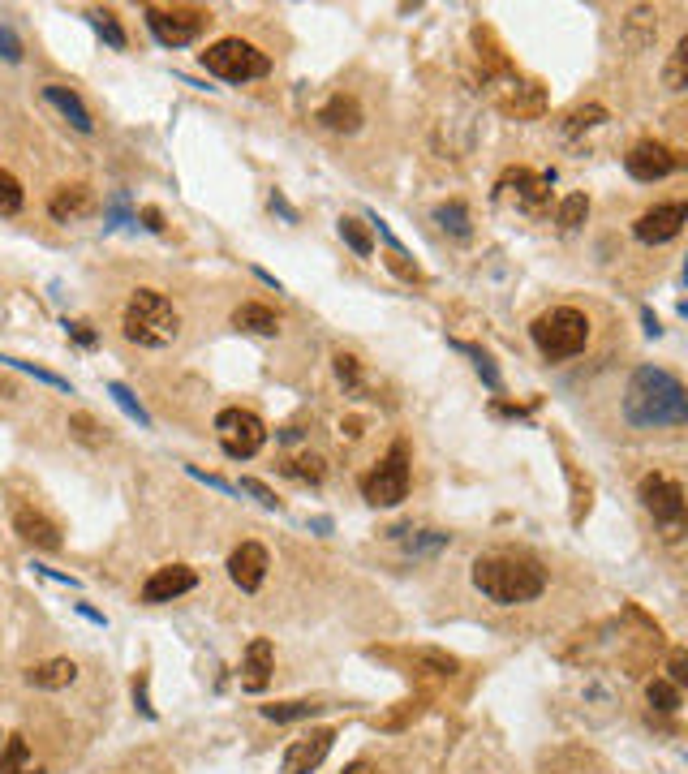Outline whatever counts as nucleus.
<instances>
[{
    "instance_id": "obj_1",
    "label": "nucleus",
    "mask_w": 688,
    "mask_h": 774,
    "mask_svg": "<svg viewBox=\"0 0 688 774\" xmlns=\"http://www.w3.org/2000/svg\"><path fill=\"white\" fill-rule=\"evenodd\" d=\"M624 418L633 426L658 430V426H684L688 422V392L684 383L663 366H641L628 379L624 392Z\"/></svg>"
},
{
    "instance_id": "obj_2",
    "label": "nucleus",
    "mask_w": 688,
    "mask_h": 774,
    "mask_svg": "<svg viewBox=\"0 0 688 774\" xmlns=\"http://www.w3.org/2000/svg\"><path fill=\"white\" fill-rule=\"evenodd\" d=\"M473 590L486 594L499 607H521V602H534L547 590V572H542L534 559H516V555H482L473 559Z\"/></svg>"
},
{
    "instance_id": "obj_3",
    "label": "nucleus",
    "mask_w": 688,
    "mask_h": 774,
    "mask_svg": "<svg viewBox=\"0 0 688 774\" xmlns=\"http://www.w3.org/2000/svg\"><path fill=\"white\" fill-rule=\"evenodd\" d=\"M121 327H125V340L142 344V349H168V344L177 340V332H181V314H177V306H172L164 293L138 289L134 297L125 301Z\"/></svg>"
},
{
    "instance_id": "obj_4",
    "label": "nucleus",
    "mask_w": 688,
    "mask_h": 774,
    "mask_svg": "<svg viewBox=\"0 0 688 774\" xmlns=\"http://www.w3.org/2000/svg\"><path fill=\"white\" fill-rule=\"evenodd\" d=\"M529 336H534L538 353L551 357V362H564V357H577L585 344H590V319L572 306H555L547 314H538L529 323Z\"/></svg>"
},
{
    "instance_id": "obj_5",
    "label": "nucleus",
    "mask_w": 688,
    "mask_h": 774,
    "mask_svg": "<svg viewBox=\"0 0 688 774\" xmlns=\"http://www.w3.org/2000/svg\"><path fill=\"white\" fill-rule=\"evenodd\" d=\"M207 65V74L224 78V82H254V78H267L271 74V61L267 52H258L254 43L228 35V39H215L207 52H198Z\"/></svg>"
},
{
    "instance_id": "obj_6",
    "label": "nucleus",
    "mask_w": 688,
    "mask_h": 774,
    "mask_svg": "<svg viewBox=\"0 0 688 774\" xmlns=\"http://www.w3.org/2000/svg\"><path fill=\"white\" fill-rule=\"evenodd\" d=\"M362 495H366V504H375V508H396L400 499L409 495V448L405 443H392V452L366 473Z\"/></svg>"
},
{
    "instance_id": "obj_7",
    "label": "nucleus",
    "mask_w": 688,
    "mask_h": 774,
    "mask_svg": "<svg viewBox=\"0 0 688 774\" xmlns=\"http://www.w3.org/2000/svg\"><path fill=\"white\" fill-rule=\"evenodd\" d=\"M215 439H220L224 456H233V461H250V456L263 452L267 426L250 409H224L220 418H215Z\"/></svg>"
},
{
    "instance_id": "obj_8",
    "label": "nucleus",
    "mask_w": 688,
    "mask_h": 774,
    "mask_svg": "<svg viewBox=\"0 0 688 774\" xmlns=\"http://www.w3.org/2000/svg\"><path fill=\"white\" fill-rule=\"evenodd\" d=\"M641 504L654 512V521H663L671 529V538L680 534V521H684V486L667 473H645L641 478Z\"/></svg>"
},
{
    "instance_id": "obj_9",
    "label": "nucleus",
    "mask_w": 688,
    "mask_h": 774,
    "mask_svg": "<svg viewBox=\"0 0 688 774\" xmlns=\"http://www.w3.org/2000/svg\"><path fill=\"white\" fill-rule=\"evenodd\" d=\"M147 26H151V35L160 39L164 48H185V43H194L198 35H203L207 18L198 9H160V5H151L147 9Z\"/></svg>"
},
{
    "instance_id": "obj_10",
    "label": "nucleus",
    "mask_w": 688,
    "mask_h": 774,
    "mask_svg": "<svg viewBox=\"0 0 688 774\" xmlns=\"http://www.w3.org/2000/svg\"><path fill=\"white\" fill-rule=\"evenodd\" d=\"M676 168H680V155L671 151L667 142H654V138L637 142V147L624 155V172H628L633 181H663V177H671Z\"/></svg>"
},
{
    "instance_id": "obj_11",
    "label": "nucleus",
    "mask_w": 688,
    "mask_h": 774,
    "mask_svg": "<svg viewBox=\"0 0 688 774\" xmlns=\"http://www.w3.org/2000/svg\"><path fill=\"white\" fill-rule=\"evenodd\" d=\"M332 740H336L332 727H319V731H310V736L293 740L289 749H284L280 770L284 774H314V770L327 762V753H332Z\"/></svg>"
},
{
    "instance_id": "obj_12",
    "label": "nucleus",
    "mask_w": 688,
    "mask_h": 774,
    "mask_svg": "<svg viewBox=\"0 0 688 774\" xmlns=\"http://www.w3.org/2000/svg\"><path fill=\"white\" fill-rule=\"evenodd\" d=\"M688 220V207L684 203H658L641 215V220L633 224V237L645 241V246H663V241L671 237H680V228Z\"/></svg>"
},
{
    "instance_id": "obj_13",
    "label": "nucleus",
    "mask_w": 688,
    "mask_h": 774,
    "mask_svg": "<svg viewBox=\"0 0 688 774\" xmlns=\"http://www.w3.org/2000/svg\"><path fill=\"white\" fill-rule=\"evenodd\" d=\"M198 585V572L190 564H168V568H155L147 581H142V602L160 607V602H172L181 594H190Z\"/></svg>"
},
{
    "instance_id": "obj_14",
    "label": "nucleus",
    "mask_w": 688,
    "mask_h": 774,
    "mask_svg": "<svg viewBox=\"0 0 688 774\" xmlns=\"http://www.w3.org/2000/svg\"><path fill=\"white\" fill-rule=\"evenodd\" d=\"M267 568H271V559H267L263 542H241V547L228 555V577H233V585L246 594H254L258 585L267 581Z\"/></svg>"
},
{
    "instance_id": "obj_15",
    "label": "nucleus",
    "mask_w": 688,
    "mask_h": 774,
    "mask_svg": "<svg viewBox=\"0 0 688 774\" xmlns=\"http://www.w3.org/2000/svg\"><path fill=\"white\" fill-rule=\"evenodd\" d=\"M547 185H551V177H534V172L516 168V172L499 177V198H516L521 211H542L547 207Z\"/></svg>"
},
{
    "instance_id": "obj_16",
    "label": "nucleus",
    "mask_w": 688,
    "mask_h": 774,
    "mask_svg": "<svg viewBox=\"0 0 688 774\" xmlns=\"http://www.w3.org/2000/svg\"><path fill=\"white\" fill-rule=\"evenodd\" d=\"M495 95H499V108L516 112V117H534V112H542V86L538 82H525V78L508 74L495 86Z\"/></svg>"
},
{
    "instance_id": "obj_17",
    "label": "nucleus",
    "mask_w": 688,
    "mask_h": 774,
    "mask_svg": "<svg viewBox=\"0 0 688 774\" xmlns=\"http://www.w3.org/2000/svg\"><path fill=\"white\" fill-rule=\"evenodd\" d=\"M271 671H276V654H271V641H267V637L250 641L246 658H241V688H246V693H263V688L271 684Z\"/></svg>"
},
{
    "instance_id": "obj_18",
    "label": "nucleus",
    "mask_w": 688,
    "mask_h": 774,
    "mask_svg": "<svg viewBox=\"0 0 688 774\" xmlns=\"http://www.w3.org/2000/svg\"><path fill=\"white\" fill-rule=\"evenodd\" d=\"M13 529L31 542V547H39V551H61V529H56V521H48L43 512H35V508H18L13 512Z\"/></svg>"
},
{
    "instance_id": "obj_19",
    "label": "nucleus",
    "mask_w": 688,
    "mask_h": 774,
    "mask_svg": "<svg viewBox=\"0 0 688 774\" xmlns=\"http://www.w3.org/2000/svg\"><path fill=\"white\" fill-rule=\"evenodd\" d=\"M43 99H48V104H52L56 112H61V117L78 129V134H91V129H95L91 112H86V104H82V99H78L74 91H65V86H56V82H52V86H43Z\"/></svg>"
},
{
    "instance_id": "obj_20",
    "label": "nucleus",
    "mask_w": 688,
    "mask_h": 774,
    "mask_svg": "<svg viewBox=\"0 0 688 774\" xmlns=\"http://www.w3.org/2000/svg\"><path fill=\"white\" fill-rule=\"evenodd\" d=\"M319 121L327 129H336V134H353V129H362V108H357L353 95H332L319 108Z\"/></svg>"
},
{
    "instance_id": "obj_21",
    "label": "nucleus",
    "mask_w": 688,
    "mask_h": 774,
    "mask_svg": "<svg viewBox=\"0 0 688 774\" xmlns=\"http://www.w3.org/2000/svg\"><path fill=\"white\" fill-rule=\"evenodd\" d=\"M233 327H241V332H254V336H276L280 332V319H276V310L258 306V301H241V306L233 310Z\"/></svg>"
},
{
    "instance_id": "obj_22",
    "label": "nucleus",
    "mask_w": 688,
    "mask_h": 774,
    "mask_svg": "<svg viewBox=\"0 0 688 774\" xmlns=\"http://www.w3.org/2000/svg\"><path fill=\"white\" fill-rule=\"evenodd\" d=\"M74 680H78V667L69 663V658H52V663H39V667L26 671V684H31V688H48V693H52V688H69Z\"/></svg>"
},
{
    "instance_id": "obj_23",
    "label": "nucleus",
    "mask_w": 688,
    "mask_h": 774,
    "mask_svg": "<svg viewBox=\"0 0 688 774\" xmlns=\"http://www.w3.org/2000/svg\"><path fill=\"white\" fill-rule=\"evenodd\" d=\"M48 211L56 215V220H74V215L91 211V194H86V185H61V190L52 194Z\"/></svg>"
},
{
    "instance_id": "obj_24",
    "label": "nucleus",
    "mask_w": 688,
    "mask_h": 774,
    "mask_svg": "<svg viewBox=\"0 0 688 774\" xmlns=\"http://www.w3.org/2000/svg\"><path fill=\"white\" fill-rule=\"evenodd\" d=\"M327 706L319 701H276V706H263V719L271 723H301V719H314V714H323Z\"/></svg>"
},
{
    "instance_id": "obj_25",
    "label": "nucleus",
    "mask_w": 688,
    "mask_h": 774,
    "mask_svg": "<svg viewBox=\"0 0 688 774\" xmlns=\"http://www.w3.org/2000/svg\"><path fill=\"white\" fill-rule=\"evenodd\" d=\"M0 774H39L31 766V749H26V736H9L5 753H0Z\"/></svg>"
},
{
    "instance_id": "obj_26",
    "label": "nucleus",
    "mask_w": 688,
    "mask_h": 774,
    "mask_svg": "<svg viewBox=\"0 0 688 774\" xmlns=\"http://www.w3.org/2000/svg\"><path fill=\"white\" fill-rule=\"evenodd\" d=\"M284 473H289V478H297V482H323L327 478V461H323V456H314V452H306V456H293V461H284Z\"/></svg>"
},
{
    "instance_id": "obj_27",
    "label": "nucleus",
    "mask_w": 688,
    "mask_h": 774,
    "mask_svg": "<svg viewBox=\"0 0 688 774\" xmlns=\"http://www.w3.org/2000/svg\"><path fill=\"white\" fill-rule=\"evenodd\" d=\"M340 237H344V246H349L357 258H370V254H375V237L366 233V224H362V220H349V215H344V220H340Z\"/></svg>"
},
{
    "instance_id": "obj_28",
    "label": "nucleus",
    "mask_w": 688,
    "mask_h": 774,
    "mask_svg": "<svg viewBox=\"0 0 688 774\" xmlns=\"http://www.w3.org/2000/svg\"><path fill=\"white\" fill-rule=\"evenodd\" d=\"M435 220H439V228L443 233H452V237H469V215H465V203H443V207H435Z\"/></svg>"
},
{
    "instance_id": "obj_29",
    "label": "nucleus",
    "mask_w": 688,
    "mask_h": 774,
    "mask_svg": "<svg viewBox=\"0 0 688 774\" xmlns=\"http://www.w3.org/2000/svg\"><path fill=\"white\" fill-rule=\"evenodd\" d=\"M585 215H590V198L585 194H568L564 203H559V228H564V233H572V228H581L585 224Z\"/></svg>"
},
{
    "instance_id": "obj_30",
    "label": "nucleus",
    "mask_w": 688,
    "mask_h": 774,
    "mask_svg": "<svg viewBox=\"0 0 688 774\" xmlns=\"http://www.w3.org/2000/svg\"><path fill=\"white\" fill-rule=\"evenodd\" d=\"M645 697H650V706L663 710V714H676L680 710V688L671 684V680H650V684H645Z\"/></svg>"
},
{
    "instance_id": "obj_31",
    "label": "nucleus",
    "mask_w": 688,
    "mask_h": 774,
    "mask_svg": "<svg viewBox=\"0 0 688 774\" xmlns=\"http://www.w3.org/2000/svg\"><path fill=\"white\" fill-rule=\"evenodd\" d=\"M26 203V194H22V181L13 177V172L0 168V215H18Z\"/></svg>"
},
{
    "instance_id": "obj_32",
    "label": "nucleus",
    "mask_w": 688,
    "mask_h": 774,
    "mask_svg": "<svg viewBox=\"0 0 688 774\" xmlns=\"http://www.w3.org/2000/svg\"><path fill=\"white\" fill-rule=\"evenodd\" d=\"M108 396L117 400V405H121V413H129V418H134L138 426H151V413L142 409V400H138L134 392H129L125 383H108Z\"/></svg>"
},
{
    "instance_id": "obj_33",
    "label": "nucleus",
    "mask_w": 688,
    "mask_h": 774,
    "mask_svg": "<svg viewBox=\"0 0 688 774\" xmlns=\"http://www.w3.org/2000/svg\"><path fill=\"white\" fill-rule=\"evenodd\" d=\"M0 362H5V366H13V370H22V375H35L39 383L56 387V392H74V387H69V379L52 375V370H43V366H35V362H22V357H0Z\"/></svg>"
},
{
    "instance_id": "obj_34",
    "label": "nucleus",
    "mask_w": 688,
    "mask_h": 774,
    "mask_svg": "<svg viewBox=\"0 0 688 774\" xmlns=\"http://www.w3.org/2000/svg\"><path fill=\"white\" fill-rule=\"evenodd\" d=\"M91 26H95V31L108 39V48H117V52L125 48V31H121V22H117V13H112V9H99V13H91Z\"/></svg>"
},
{
    "instance_id": "obj_35",
    "label": "nucleus",
    "mask_w": 688,
    "mask_h": 774,
    "mask_svg": "<svg viewBox=\"0 0 688 774\" xmlns=\"http://www.w3.org/2000/svg\"><path fill=\"white\" fill-rule=\"evenodd\" d=\"M684 65H688V39L676 43V52H671V65H667V74H663V82L671 86V91H684Z\"/></svg>"
},
{
    "instance_id": "obj_36",
    "label": "nucleus",
    "mask_w": 688,
    "mask_h": 774,
    "mask_svg": "<svg viewBox=\"0 0 688 774\" xmlns=\"http://www.w3.org/2000/svg\"><path fill=\"white\" fill-rule=\"evenodd\" d=\"M418 667H430L435 676H456V658L452 654H439V650H418Z\"/></svg>"
},
{
    "instance_id": "obj_37",
    "label": "nucleus",
    "mask_w": 688,
    "mask_h": 774,
    "mask_svg": "<svg viewBox=\"0 0 688 774\" xmlns=\"http://www.w3.org/2000/svg\"><path fill=\"white\" fill-rule=\"evenodd\" d=\"M602 121H607V108H598V104H590V108H577V112H572V117H568V134H581V129H590V125H602Z\"/></svg>"
},
{
    "instance_id": "obj_38",
    "label": "nucleus",
    "mask_w": 688,
    "mask_h": 774,
    "mask_svg": "<svg viewBox=\"0 0 688 774\" xmlns=\"http://www.w3.org/2000/svg\"><path fill=\"white\" fill-rule=\"evenodd\" d=\"M456 349L469 353V357H473V366H478V375L486 379V387H495V392H499V370L491 366V357H486L482 349H473V344H456Z\"/></svg>"
},
{
    "instance_id": "obj_39",
    "label": "nucleus",
    "mask_w": 688,
    "mask_h": 774,
    "mask_svg": "<svg viewBox=\"0 0 688 774\" xmlns=\"http://www.w3.org/2000/svg\"><path fill=\"white\" fill-rule=\"evenodd\" d=\"M336 375H340V383H349L353 392L362 387V366H357L353 353H336Z\"/></svg>"
},
{
    "instance_id": "obj_40",
    "label": "nucleus",
    "mask_w": 688,
    "mask_h": 774,
    "mask_svg": "<svg viewBox=\"0 0 688 774\" xmlns=\"http://www.w3.org/2000/svg\"><path fill=\"white\" fill-rule=\"evenodd\" d=\"M69 430H74L82 443H99V439H104V435H99V426H95L91 413H74V418H69Z\"/></svg>"
},
{
    "instance_id": "obj_41",
    "label": "nucleus",
    "mask_w": 688,
    "mask_h": 774,
    "mask_svg": "<svg viewBox=\"0 0 688 774\" xmlns=\"http://www.w3.org/2000/svg\"><path fill=\"white\" fill-rule=\"evenodd\" d=\"M237 491H246V495H254V499H258V504H263V508H280V499H276V495H271V491H267V486H263V482H258V478H241V486H237Z\"/></svg>"
},
{
    "instance_id": "obj_42",
    "label": "nucleus",
    "mask_w": 688,
    "mask_h": 774,
    "mask_svg": "<svg viewBox=\"0 0 688 774\" xmlns=\"http://www.w3.org/2000/svg\"><path fill=\"white\" fill-rule=\"evenodd\" d=\"M0 61H22V43H18V35L9 31V26H0Z\"/></svg>"
},
{
    "instance_id": "obj_43",
    "label": "nucleus",
    "mask_w": 688,
    "mask_h": 774,
    "mask_svg": "<svg viewBox=\"0 0 688 774\" xmlns=\"http://www.w3.org/2000/svg\"><path fill=\"white\" fill-rule=\"evenodd\" d=\"M134 706L147 714V719H155V706H151V697H147V676H134Z\"/></svg>"
},
{
    "instance_id": "obj_44",
    "label": "nucleus",
    "mask_w": 688,
    "mask_h": 774,
    "mask_svg": "<svg viewBox=\"0 0 688 774\" xmlns=\"http://www.w3.org/2000/svg\"><path fill=\"white\" fill-rule=\"evenodd\" d=\"M667 671H671V684H676V688L688 680V658H684V650H680V645H676V650H671V667H667Z\"/></svg>"
},
{
    "instance_id": "obj_45",
    "label": "nucleus",
    "mask_w": 688,
    "mask_h": 774,
    "mask_svg": "<svg viewBox=\"0 0 688 774\" xmlns=\"http://www.w3.org/2000/svg\"><path fill=\"white\" fill-rule=\"evenodd\" d=\"M65 327H69V336H74V340L82 344V349H95V332H91L86 323H65Z\"/></svg>"
},
{
    "instance_id": "obj_46",
    "label": "nucleus",
    "mask_w": 688,
    "mask_h": 774,
    "mask_svg": "<svg viewBox=\"0 0 688 774\" xmlns=\"http://www.w3.org/2000/svg\"><path fill=\"white\" fill-rule=\"evenodd\" d=\"M142 220H147V228H151V233H160V228H164V215L155 211V207H147V211H142Z\"/></svg>"
},
{
    "instance_id": "obj_47",
    "label": "nucleus",
    "mask_w": 688,
    "mask_h": 774,
    "mask_svg": "<svg viewBox=\"0 0 688 774\" xmlns=\"http://www.w3.org/2000/svg\"><path fill=\"white\" fill-rule=\"evenodd\" d=\"M271 211H280V215H284V220H297V211H293L289 203H284V198H280V194H271Z\"/></svg>"
},
{
    "instance_id": "obj_48",
    "label": "nucleus",
    "mask_w": 688,
    "mask_h": 774,
    "mask_svg": "<svg viewBox=\"0 0 688 774\" xmlns=\"http://www.w3.org/2000/svg\"><path fill=\"white\" fill-rule=\"evenodd\" d=\"M78 615H86V620H95V624H104V615H99V611H91V607H86V602H78Z\"/></svg>"
},
{
    "instance_id": "obj_49",
    "label": "nucleus",
    "mask_w": 688,
    "mask_h": 774,
    "mask_svg": "<svg viewBox=\"0 0 688 774\" xmlns=\"http://www.w3.org/2000/svg\"><path fill=\"white\" fill-rule=\"evenodd\" d=\"M344 774H375V770H370L366 762H353V766H349V770H344Z\"/></svg>"
}]
</instances>
